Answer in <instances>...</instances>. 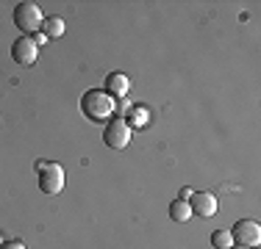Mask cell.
Masks as SVG:
<instances>
[{
  "label": "cell",
  "instance_id": "10",
  "mask_svg": "<svg viewBox=\"0 0 261 249\" xmlns=\"http://www.w3.org/2000/svg\"><path fill=\"white\" fill-rule=\"evenodd\" d=\"M42 25H45V28H42V34H45L47 39H59V36H64V28H67L61 17H47Z\"/></svg>",
  "mask_w": 261,
  "mask_h": 249
},
{
  "label": "cell",
  "instance_id": "3",
  "mask_svg": "<svg viewBox=\"0 0 261 249\" xmlns=\"http://www.w3.org/2000/svg\"><path fill=\"white\" fill-rule=\"evenodd\" d=\"M42 22H45V14H42V9L36 3H20L14 9V25L22 30V36L36 34L42 28Z\"/></svg>",
  "mask_w": 261,
  "mask_h": 249
},
{
  "label": "cell",
  "instance_id": "7",
  "mask_svg": "<svg viewBox=\"0 0 261 249\" xmlns=\"http://www.w3.org/2000/svg\"><path fill=\"white\" fill-rule=\"evenodd\" d=\"M189 205H192V213L203 216V219H211L217 213V197L208 194V191H195L189 197Z\"/></svg>",
  "mask_w": 261,
  "mask_h": 249
},
{
  "label": "cell",
  "instance_id": "14",
  "mask_svg": "<svg viewBox=\"0 0 261 249\" xmlns=\"http://www.w3.org/2000/svg\"><path fill=\"white\" fill-rule=\"evenodd\" d=\"M34 45H36V47H42V45H47V36H45V34H42V30H36V34H34Z\"/></svg>",
  "mask_w": 261,
  "mask_h": 249
},
{
  "label": "cell",
  "instance_id": "6",
  "mask_svg": "<svg viewBox=\"0 0 261 249\" xmlns=\"http://www.w3.org/2000/svg\"><path fill=\"white\" fill-rule=\"evenodd\" d=\"M11 58H14L20 67H31V64H36V58H39V47L34 45L31 36H20V39L11 45Z\"/></svg>",
  "mask_w": 261,
  "mask_h": 249
},
{
  "label": "cell",
  "instance_id": "9",
  "mask_svg": "<svg viewBox=\"0 0 261 249\" xmlns=\"http://www.w3.org/2000/svg\"><path fill=\"white\" fill-rule=\"evenodd\" d=\"M192 205L186 202V199H175V202L170 205V219L172 222H178V224H184V222H189L192 219Z\"/></svg>",
  "mask_w": 261,
  "mask_h": 249
},
{
  "label": "cell",
  "instance_id": "11",
  "mask_svg": "<svg viewBox=\"0 0 261 249\" xmlns=\"http://www.w3.org/2000/svg\"><path fill=\"white\" fill-rule=\"evenodd\" d=\"M211 246L214 249H231L233 246L231 233H228V230H214V233H211Z\"/></svg>",
  "mask_w": 261,
  "mask_h": 249
},
{
  "label": "cell",
  "instance_id": "12",
  "mask_svg": "<svg viewBox=\"0 0 261 249\" xmlns=\"http://www.w3.org/2000/svg\"><path fill=\"white\" fill-rule=\"evenodd\" d=\"M128 114H130V122H134V128H145V124L150 122V111H147L145 105H136V108H130Z\"/></svg>",
  "mask_w": 261,
  "mask_h": 249
},
{
  "label": "cell",
  "instance_id": "8",
  "mask_svg": "<svg viewBox=\"0 0 261 249\" xmlns=\"http://www.w3.org/2000/svg\"><path fill=\"white\" fill-rule=\"evenodd\" d=\"M128 89H130V80H128V75H122V72H111L109 78H106V89L103 91H109L111 97H125L128 95Z\"/></svg>",
  "mask_w": 261,
  "mask_h": 249
},
{
  "label": "cell",
  "instance_id": "13",
  "mask_svg": "<svg viewBox=\"0 0 261 249\" xmlns=\"http://www.w3.org/2000/svg\"><path fill=\"white\" fill-rule=\"evenodd\" d=\"M0 249H25V244H22V241H3Z\"/></svg>",
  "mask_w": 261,
  "mask_h": 249
},
{
  "label": "cell",
  "instance_id": "2",
  "mask_svg": "<svg viewBox=\"0 0 261 249\" xmlns=\"http://www.w3.org/2000/svg\"><path fill=\"white\" fill-rule=\"evenodd\" d=\"M36 172H39V189L45 194H59L67 183V172L61 164H47V161H36Z\"/></svg>",
  "mask_w": 261,
  "mask_h": 249
},
{
  "label": "cell",
  "instance_id": "15",
  "mask_svg": "<svg viewBox=\"0 0 261 249\" xmlns=\"http://www.w3.org/2000/svg\"><path fill=\"white\" fill-rule=\"evenodd\" d=\"M117 111H120V114H128V111H130V103L125 97H122V103H120V108H117Z\"/></svg>",
  "mask_w": 261,
  "mask_h": 249
},
{
  "label": "cell",
  "instance_id": "4",
  "mask_svg": "<svg viewBox=\"0 0 261 249\" xmlns=\"http://www.w3.org/2000/svg\"><path fill=\"white\" fill-rule=\"evenodd\" d=\"M231 238H233L236 246H250V249L258 246L261 244V227H258V222H253V219L236 222L233 230H231Z\"/></svg>",
  "mask_w": 261,
  "mask_h": 249
},
{
  "label": "cell",
  "instance_id": "5",
  "mask_svg": "<svg viewBox=\"0 0 261 249\" xmlns=\"http://www.w3.org/2000/svg\"><path fill=\"white\" fill-rule=\"evenodd\" d=\"M130 139H134V130H130V124H128L125 119H111L109 128H106V133H103V141H106L111 149L128 147Z\"/></svg>",
  "mask_w": 261,
  "mask_h": 249
},
{
  "label": "cell",
  "instance_id": "16",
  "mask_svg": "<svg viewBox=\"0 0 261 249\" xmlns=\"http://www.w3.org/2000/svg\"><path fill=\"white\" fill-rule=\"evenodd\" d=\"M192 194H195L192 189H184V191H181V199H186V202H189V197H192Z\"/></svg>",
  "mask_w": 261,
  "mask_h": 249
},
{
  "label": "cell",
  "instance_id": "1",
  "mask_svg": "<svg viewBox=\"0 0 261 249\" xmlns=\"http://www.w3.org/2000/svg\"><path fill=\"white\" fill-rule=\"evenodd\" d=\"M81 111H84V116H89L92 122H106V119L114 116L117 103H114V97H111L109 91L89 89L84 97H81Z\"/></svg>",
  "mask_w": 261,
  "mask_h": 249
},
{
  "label": "cell",
  "instance_id": "18",
  "mask_svg": "<svg viewBox=\"0 0 261 249\" xmlns=\"http://www.w3.org/2000/svg\"><path fill=\"white\" fill-rule=\"evenodd\" d=\"M0 246H3V238H0Z\"/></svg>",
  "mask_w": 261,
  "mask_h": 249
},
{
  "label": "cell",
  "instance_id": "17",
  "mask_svg": "<svg viewBox=\"0 0 261 249\" xmlns=\"http://www.w3.org/2000/svg\"><path fill=\"white\" fill-rule=\"evenodd\" d=\"M231 249H250V246H236V244H233V246H231Z\"/></svg>",
  "mask_w": 261,
  "mask_h": 249
}]
</instances>
